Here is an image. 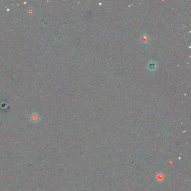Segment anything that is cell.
Segmentation results:
<instances>
[{"mask_svg":"<svg viewBox=\"0 0 191 191\" xmlns=\"http://www.w3.org/2000/svg\"><path fill=\"white\" fill-rule=\"evenodd\" d=\"M30 120L33 123H37L40 120V117L37 113H33L30 116Z\"/></svg>","mask_w":191,"mask_h":191,"instance_id":"1","label":"cell"}]
</instances>
